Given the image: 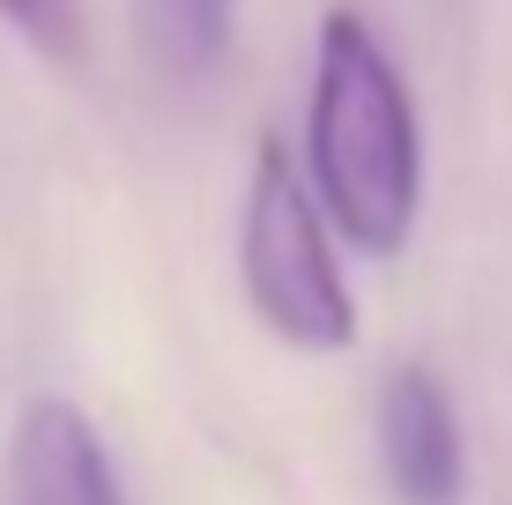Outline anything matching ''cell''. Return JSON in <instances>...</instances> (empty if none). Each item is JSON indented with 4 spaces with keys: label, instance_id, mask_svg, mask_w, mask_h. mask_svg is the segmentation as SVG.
I'll use <instances>...</instances> for the list:
<instances>
[{
    "label": "cell",
    "instance_id": "1",
    "mask_svg": "<svg viewBox=\"0 0 512 505\" xmlns=\"http://www.w3.org/2000/svg\"><path fill=\"white\" fill-rule=\"evenodd\" d=\"M305 186L342 246L372 260L409 246L423 208V119L394 52L357 8H334L312 45Z\"/></svg>",
    "mask_w": 512,
    "mask_h": 505
},
{
    "label": "cell",
    "instance_id": "2",
    "mask_svg": "<svg viewBox=\"0 0 512 505\" xmlns=\"http://www.w3.org/2000/svg\"><path fill=\"white\" fill-rule=\"evenodd\" d=\"M238 283L253 320L290 350L334 357L357 342V290H349L342 253H334V223L282 142L253 149L245 216H238Z\"/></svg>",
    "mask_w": 512,
    "mask_h": 505
},
{
    "label": "cell",
    "instance_id": "3",
    "mask_svg": "<svg viewBox=\"0 0 512 505\" xmlns=\"http://www.w3.org/2000/svg\"><path fill=\"white\" fill-rule=\"evenodd\" d=\"M379 468L401 505H461L468 491V446L453 387L431 364H394L379 387Z\"/></svg>",
    "mask_w": 512,
    "mask_h": 505
},
{
    "label": "cell",
    "instance_id": "4",
    "mask_svg": "<svg viewBox=\"0 0 512 505\" xmlns=\"http://www.w3.org/2000/svg\"><path fill=\"white\" fill-rule=\"evenodd\" d=\"M8 491L15 505H127L104 431L67 394H30L8 439Z\"/></svg>",
    "mask_w": 512,
    "mask_h": 505
},
{
    "label": "cell",
    "instance_id": "5",
    "mask_svg": "<svg viewBox=\"0 0 512 505\" xmlns=\"http://www.w3.org/2000/svg\"><path fill=\"white\" fill-rule=\"evenodd\" d=\"M231 30H238V0H134L141 60H149L156 82H179V90L223 67Z\"/></svg>",
    "mask_w": 512,
    "mask_h": 505
},
{
    "label": "cell",
    "instance_id": "6",
    "mask_svg": "<svg viewBox=\"0 0 512 505\" xmlns=\"http://www.w3.org/2000/svg\"><path fill=\"white\" fill-rule=\"evenodd\" d=\"M0 15L38 52H52V60H75L82 52V0H0Z\"/></svg>",
    "mask_w": 512,
    "mask_h": 505
}]
</instances>
